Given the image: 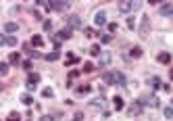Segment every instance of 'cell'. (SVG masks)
Here are the masks:
<instances>
[{"label": "cell", "mask_w": 173, "mask_h": 121, "mask_svg": "<svg viewBox=\"0 0 173 121\" xmlns=\"http://www.w3.org/2000/svg\"><path fill=\"white\" fill-rule=\"evenodd\" d=\"M104 82H106V84H125V77H123V73H119V71H111V73H104V77H102Z\"/></svg>", "instance_id": "obj_1"}, {"label": "cell", "mask_w": 173, "mask_h": 121, "mask_svg": "<svg viewBox=\"0 0 173 121\" xmlns=\"http://www.w3.org/2000/svg\"><path fill=\"white\" fill-rule=\"evenodd\" d=\"M138 31H140V36H142V38H148V31H150V17H148V15H142Z\"/></svg>", "instance_id": "obj_2"}, {"label": "cell", "mask_w": 173, "mask_h": 121, "mask_svg": "<svg viewBox=\"0 0 173 121\" xmlns=\"http://www.w3.org/2000/svg\"><path fill=\"white\" fill-rule=\"evenodd\" d=\"M40 82V75L38 73H29V79H27V90H35V84Z\"/></svg>", "instance_id": "obj_3"}, {"label": "cell", "mask_w": 173, "mask_h": 121, "mask_svg": "<svg viewBox=\"0 0 173 121\" xmlns=\"http://www.w3.org/2000/svg\"><path fill=\"white\" fill-rule=\"evenodd\" d=\"M94 23H96V25H100V27H102V25L106 23V13H104V11H98V13H96V15H94Z\"/></svg>", "instance_id": "obj_4"}, {"label": "cell", "mask_w": 173, "mask_h": 121, "mask_svg": "<svg viewBox=\"0 0 173 121\" xmlns=\"http://www.w3.org/2000/svg\"><path fill=\"white\" fill-rule=\"evenodd\" d=\"M161 15H163V17H173V4H171V2L161 4Z\"/></svg>", "instance_id": "obj_5"}, {"label": "cell", "mask_w": 173, "mask_h": 121, "mask_svg": "<svg viewBox=\"0 0 173 121\" xmlns=\"http://www.w3.org/2000/svg\"><path fill=\"white\" fill-rule=\"evenodd\" d=\"M142 105H148V107H156L159 105V100H156V96H142V100H140Z\"/></svg>", "instance_id": "obj_6"}, {"label": "cell", "mask_w": 173, "mask_h": 121, "mask_svg": "<svg viewBox=\"0 0 173 121\" xmlns=\"http://www.w3.org/2000/svg\"><path fill=\"white\" fill-rule=\"evenodd\" d=\"M156 61H159L161 65H169V63H171V54H169V52H159Z\"/></svg>", "instance_id": "obj_7"}, {"label": "cell", "mask_w": 173, "mask_h": 121, "mask_svg": "<svg viewBox=\"0 0 173 121\" xmlns=\"http://www.w3.org/2000/svg\"><path fill=\"white\" fill-rule=\"evenodd\" d=\"M0 42L6 44V46H17V38L15 36H2L0 38Z\"/></svg>", "instance_id": "obj_8"}, {"label": "cell", "mask_w": 173, "mask_h": 121, "mask_svg": "<svg viewBox=\"0 0 173 121\" xmlns=\"http://www.w3.org/2000/svg\"><path fill=\"white\" fill-rule=\"evenodd\" d=\"M67 23H69L71 27H79V25H81V19L77 17V15H69V17H67Z\"/></svg>", "instance_id": "obj_9"}, {"label": "cell", "mask_w": 173, "mask_h": 121, "mask_svg": "<svg viewBox=\"0 0 173 121\" xmlns=\"http://www.w3.org/2000/svg\"><path fill=\"white\" fill-rule=\"evenodd\" d=\"M4 31H6V34H15V31H19V25L17 23H4Z\"/></svg>", "instance_id": "obj_10"}, {"label": "cell", "mask_w": 173, "mask_h": 121, "mask_svg": "<svg viewBox=\"0 0 173 121\" xmlns=\"http://www.w3.org/2000/svg\"><path fill=\"white\" fill-rule=\"evenodd\" d=\"M142 113V102H134L129 107V115H140Z\"/></svg>", "instance_id": "obj_11"}, {"label": "cell", "mask_w": 173, "mask_h": 121, "mask_svg": "<svg viewBox=\"0 0 173 121\" xmlns=\"http://www.w3.org/2000/svg\"><path fill=\"white\" fill-rule=\"evenodd\" d=\"M69 9V2H52V11H65Z\"/></svg>", "instance_id": "obj_12"}, {"label": "cell", "mask_w": 173, "mask_h": 121, "mask_svg": "<svg viewBox=\"0 0 173 121\" xmlns=\"http://www.w3.org/2000/svg\"><path fill=\"white\" fill-rule=\"evenodd\" d=\"M131 9H134V2H121L119 4V11L121 13H129Z\"/></svg>", "instance_id": "obj_13"}, {"label": "cell", "mask_w": 173, "mask_h": 121, "mask_svg": "<svg viewBox=\"0 0 173 121\" xmlns=\"http://www.w3.org/2000/svg\"><path fill=\"white\" fill-rule=\"evenodd\" d=\"M19 61H21L19 52H11V54H9V63H13V65H19Z\"/></svg>", "instance_id": "obj_14"}, {"label": "cell", "mask_w": 173, "mask_h": 121, "mask_svg": "<svg viewBox=\"0 0 173 121\" xmlns=\"http://www.w3.org/2000/svg\"><path fill=\"white\" fill-rule=\"evenodd\" d=\"M31 44L38 46V48H40V46H44V38H42V36H34V38H31Z\"/></svg>", "instance_id": "obj_15"}, {"label": "cell", "mask_w": 173, "mask_h": 121, "mask_svg": "<svg viewBox=\"0 0 173 121\" xmlns=\"http://www.w3.org/2000/svg\"><path fill=\"white\" fill-rule=\"evenodd\" d=\"M21 102H23V105H27V107H29V105L34 102V98H31V94H23V96H21Z\"/></svg>", "instance_id": "obj_16"}, {"label": "cell", "mask_w": 173, "mask_h": 121, "mask_svg": "<svg viewBox=\"0 0 173 121\" xmlns=\"http://www.w3.org/2000/svg\"><path fill=\"white\" fill-rule=\"evenodd\" d=\"M109 63H111V54H100V67L109 65Z\"/></svg>", "instance_id": "obj_17"}, {"label": "cell", "mask_w": 173, "mask_h": 121, "mask_svg": "<svg viewBox=\"0 0 173 121\" xmlns=\"http://www.w3.org/2000/svg\"><path fill=\"white\" fill-rule=\"evenodd\" d=\"M113 102H115V109L117 111L123 109V98H121V96H115V100H113Z\"/></svg>", "instance_id": "obj_18"}, {"label": "cell", "mask_w": 173, "mask_h": 121, "mask_svg": "<svg viewBox=\"0 0 173 121\" xmlns=\"http://www.w3.org/2000/svg\"><path fill=\"white\" fill-rule=\"evenodd\" d=\"M90 90H92L90 86H88V84H83V86H79V88H77V94H88Z\"/></svg>", "instance_id": "obj_19"}, {"label": "cell", "mask_w": 173, "mask_h": 121, "mask_svg": "<svg viewBox=\"0 0 173 121\" xmlns=\"http://www.w3.org/2000/svg\"><path fill=\"white\" fill-rule=\"evenodd\" d=\"M163 115H165L167 119H173V109H171V107H165V111H163Z\"/></svg>", "instance_id": "obj_20"}, {"label": "cell", "mask_w": 173, "mask_h": 121, "mask_svg": "<svg viewBox=\"0 0 173 121\" xmlns=\"http://www.w3.org/2000/svg\"><path fill=\"white\" fill-rule=\"evenodd\" d=\"M90 54H92V57H100V54H102V52H100V46H92V48H90Z\"/></svg>", "instance_id": "obj_21"}, {"label": "cell", "mask_w": 173, "mask_h": 121, "mask_svg": "<svg viewBox=\"0 0 173 121\" xmlns=\"http://www.w3.org/2000/svg\"><path fill=\"white\" fill-rule=\"evenodd\" d=\"M58 57H61V54H58L57 50H54V52H50V54H46V57H44V59H46V61H57Z\"/></svg>", "instance_id": "obj_22"}, {"label": "cell", "mask_w": 173, "mask_h": 121, "mask_svg": "<svg viewBox=\"0 0 173 121\" xmlns=\"http://www.w3.org/2000/svg\"><path fill=\"white\" fill-rule=\"evenodd\" d=\"M6 121H21V115H19V113H11V115L6 117Z\"/></svg>", "instance_id": "obj_23"}, {"label": "cell", "mask_w": 173, "mask_h": 121, "mask_svg": "<svg viewBox=\"0 0 173 121\" xmlns=\"http://www.w3.org/2000/svg\"><path fill=\"white\" fill-rule=\"evenodd\" d=\"M52 94H54V92H52V88H44V90H42V96H44V98H50Z\"/></svg>", "instance_id": "obj_24"}, {"label": "cell", "mask_w": 173, "mask_h": 121, "mask_svg": "<svg viewBox=\"0 0 173 121\" xmlns=\"http://www.w3.org/2000/svg\"><path fill=\"white\" fill-rule=\"evenodd\" d=\"M0 73H2V75L9 73V63H0Z\"/></svg>", "instance_id": "obj_25"}, {"label": "cell", "mask_w": 173, "mask_h": 121, "mask_svg": "<svg viewBox=\"0 0 173 121\" xmlns=\"http://www.w3.org/2000/svg\"><path fill=\"white\" fill-rule=\"evenodd\" d=\"M94 69H96V67H94L92 63H83V71H86V73H90V71H94Z\"/></svg>", "instance_id": "obj_26"}, {"label": "cell", "mask_w": 173, "mask_h": 121, "mask_svg": "<svg viewBox=\"0 0 173 121\" xmlns=\"http://www.w3.org/2000/svg\"><path fill=\"white\" fill-rule=\"evenodd\" d=\"M150 84L154 86V88H161V79H159V77H156V75H154V77H152V79H150Z\"/></svg>", "instance_id": "obj_27"}, {"label": "cell", "mask_w": 173, "mask_h": 121, "mask_svg": "<svg viewBox=\"0 0 173 121\" xmlns=\"http://www.w3.org/2000/svg\"><path fill=\"white\" fill-rule=\"evenodd\" d=\"M131 57H134V59L142 57V50H140V48H131Z\"/></svg>", "instance_id": "obj_28"}, {"label": "cell", "mask_w": 173, "mask_h": 121, "mask_svg": "<svg viewBox=\"0 0 173 121\" xmlns=\"http://www.w3.org/2000/svg\"><path fill=\"white\" fill-rule=\"evenodd\" d=\"M54 119H57V115H44L40 121H54Z\"/></svg>", "instance_id": "obj_29"}, {"label": "cell", "mask_w": 173, "mask_h": 121, "mask_svg": "<svg viewBox=\"0 0 173 121\" xmlns=\"http://www.w3.org/2000/svg\"><path fill=\"white\" fill-rule=\"evenodd\" d=\"M44 29L46 31H52V21H44Z\"/></svg>", "instance_id": "obj_30"}, {"label": "cell", "mask_w": 173, "mask_h": 121, "mask_svg": "<svg viewBox=\"0 0 173 121\" xmlns=\"http://www.w3.org/2000/svg\"><path fill=\"white\" fill-rule=\"evenodd\" d=\"M23 69H25V71H29V69H31V61H25V63H23Z\"/></svg>", "instance_id": "obj_31"}, {"label": "cell", "mask_w": 173, "mask_h": 121, "mask_svg": "<svg viewBox=\"0 0 173 121\" xmlns=\"http://www.w3.org/2000/svg\"><path fill=\"white\" fill-rule=\"evenodd\" d=\"M109 31H111V34L117 31V23H109Z\"/></svg>", "instance_id": "obj_32"}, {"label": "cell", "mask_w": 173, "mask_h": 121, "mask_svg": "<svg viewBox=\"0 0 173 121\" xmlns=\"http://www.w3.org/2000/svg\"><path fill=\"white\" fill-rule=\"evenodd\" d=\"M77 75H79V71H71V73H69V82H71V79H75Z\"/></svg>", "instance_id": "obj_33"}, {"label": "cell", "mask_w": 173, "mask_h": 121, "mask_svg": "<svg viewBox=\"0 0 173 121\" xmlns=\"http://www.w3.org/2000/svg\"><path fill=\"white\" fill-rule=\"evenodd\" d=\"M83 119V115H81V113H75V117H73V121H81Z\"/></svg>", "instance_id": "obj_34"}, {"label": "cell", "mask_w": 173, "mask_h": 121, "mask_svg": "<svg viewBox=\"0 0 173 121\" xmlns=\"http://www.w3.org/2000/svg\"><path fill=\"white\" fill-rule=\"evenodd\" d=\"M86 36L92 38V36H94V29H90V27H88V29H86Z\"/></svg>", "instance_id": "obj_35"}, {"label": "cell", "mask_w": 173, "mask_h": 121, "mask_svg": "<svg viewBox=\"0 0 173 121\" xmlns=\"http://www.w3.org/2000/svg\"><path fill=\"white\" fill-rule=\"evenodd\" d=\"M169 77H171V82H173V67H171V71H169Z\"/></svg>", "instance_id": "obj_36"}]
</instances>
